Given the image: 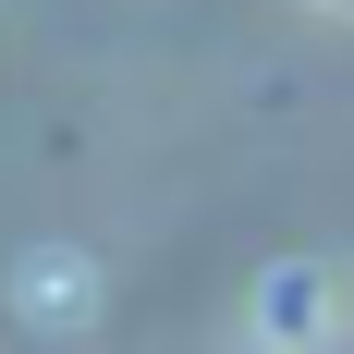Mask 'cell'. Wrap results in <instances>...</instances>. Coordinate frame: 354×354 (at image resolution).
Segmentation results:
<instances>
[]
</instances>
